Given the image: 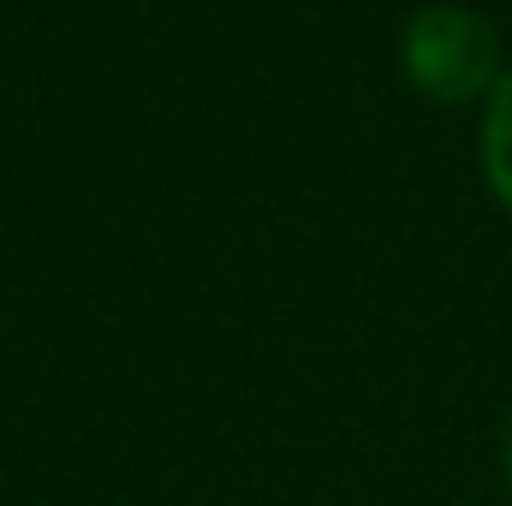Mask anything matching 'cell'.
<instances>
[{
    "label": "cell",
    "instance_id": "1",
    "mask_svg": "<svg viewBox=\"0 0 512 506\" xmlns=\"http://www.w3.org/2000/svg\"><path fill=\"white\" fill-rule=\"evenodd\" d=\"M399 66L411 78V90H423L429 102H477L501 84V36L483 12L471 6H423L411 12L405 36H399Z\"/></svg>",
    "mask_w": 512,
    "mask_h": 506
},
{
    "label": "cell",
    "instance_id": "2",
    "mask_svg": "<svg viewBox=\"0 0 512 506\" xmlns=\"http://www.w3.org/2000/svg\"><path fill=\"white\" fill-rule=\"evenodd\" d=\"M483 179L512 215V66L501 72V84L489 90V108H483Z\"/></svg>",
    "mask_w": 512,
    "mask_h": 506
},
{
    "label": "cell",
    "instance_id": "3",
    "mask_svg": "<svg viewBox=\"0 0 512 506\" xmlns=\"http://www.w3.org/2000/svg\"><path fill=\"white\" fill-rule=\"evenodd\" d=\"M501 477H507V489H512V411H507V423H501Z\"/></svg>",
    "mask_w": 512,
    "mask_h": 506
}]
</instances>
